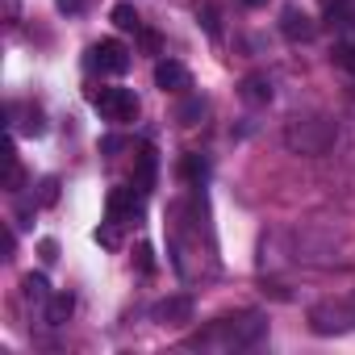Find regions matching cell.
<instances>
[{"label":"cell","mask_w":355,"mask_h":355,"mask_svg":"<svg viewBox=\"0 0 355 355\" xmlns=\"http://www.w3.org/2000/svg\"><path fill=\"white\" fill-rule=\"evenodd\" d=\"M38 251H42V259H46V263H55V259H59V243H55V239H42V247H38Z\"/></svg>","instance_id":"19"},{"label":"cell","mask_w":355,"mask_h":355,"mask_svg":"<svg viewBox=\"0 0 355 355\" xmlns=\"http://www.w3.org/2000/svg\"><path fill=\"white\" fill-rule=\"evenodd\" d=\"M138 268L150 272V247H138Z\"/></svg>","instance_id":"22"},{"label":"cell","mask_w":355,"mask_h":355,"mask_svg":"<svg viewBox=\"0 0 355 355\" xmlns=\"http://www.w3.org/2000/svg\"><path fill=\"white\" fill-rule=\"evenodd\" d=\"M239 96H243L247 105H268V101H272V80H268V76H247V80L239 84Z\"/></svg>","instance_id":"7"},{"label":"cell","mask_w":355,"mask_h":355,"mask_svg":"<svg viewBox=\"0 0 355 355\" xmlns=\"http://www.w3.org/2000/svg\"><path fill=\"white\" fill-rule=\"evenodd\" d=\"M26 301H51L46 280H42V276H26Z\"/></svg>","instance_id":"15"},{"label":"cell","mask_w":355,"mask_h":355,"mask_svg":"<svg viewBox=\"0 0 355 355\" xmlns=\"http://www.w3.org/2000/svg\"><path fill=\"white\" fill-rule=\"evenodd\" d=\"M113 26L117 30H142V21H138V13H134V5H113Z\"/></svg>","instance_id":"11"},{"label":"cell","mask_w":355,"mask_h":355,"mask_svg":"<svg viewBox=\"0 0 355 355\" xmlns=\"http://www.w3.org/2000/svg\"><path fill=\"white\" fill-rule=\"evenodd\" d=\"M334 138H338V130H334L330 121H322V117L293 121V125L284 130V142H288L293 150H301V155H322V150H326Z\"/></svg>","instance_id":"1"},{"label":"cell","mask_w":355,"mask_h":355,"mask_svg":"<svg viewBox=\"0 0 355 355\" xmlns=\"http://www.w3.org/2000/svg\"><path fill=\"white\" fill-rule=\"evenodd\" d=\"M330 63L334 67H343V71H351L355 76V42H338L334 51H330Z\"/></svg>","instance_id":"12"},{"label":"cell","mask_w":355,"mask_h":355,"mask_svg":"<svg viewBox=\"0 0 355 355\" xmlns=\"http://www.w3.org/2000/svg\"><path fill=\"white\" fill-rule=\"evenodd\" d=\"M180 171H184V180H205V175H209V163H205L201 155H184Z\"/></svg>","instance_id":"13"},{"label":"cell","mask_w":355,"mask_h":355,"mask_svg":"<svg viewBox=\"0 0 355 355\" xmlns=\"http://www.w3.org/2000/svg\"><path fill=\"white\" fill-rule=\"evenodd\" d=\"M142 214V189H113L109 193V218L117 222V218H138Z\"/></svg>","instance_id":"5"},{"label":"cell","mask_w":355,"mask_h":355,"mask_svg":"<svg viewBox=\"0 0 355 355\" xmlns=\"http://www.w3.org/2000/svg\"><path fill=\"white\" fill-rule=\"evenodd\" d=\"M155 313L167 318V322H189V318H193V301H189V297H167V301L155 305Z\"/></svg>","instance_id":"8"},{"label":"cell","mask_w":355,"mask_h":355,"mask_svg":"<svg viewBox=\"0 0 355 355\" xmlns=\"http://www.w3.org/2000/svg\"><path fill=\"white\" fill-rule=\"evenodd\" d=\"M71 309H76V297H71V293H55V297L46 301V322H51V326H63V322L71 318Z\"/></svg>","instance_id":"9"},{"label":"cell","mask_w":355,"mask_h":355,"mask_svg":"<svg viewBox=\"0 0 355 355\" xmlns=\"http://www.w3.org/2000/svg\"><path fill=\"white\" fill-rule=\"evenodd\" d=\"M84 5H88V0H55V9H59V13H67V17L84 13Z\"/></svg>","instance_id":"18"},{"label":"cell","mask_w":355,"mask_h":355,"mask_svg":"<svg viewBox=\"0 0 355 355\" xmlns=\"http://www.w3.org/2000/svg\"><path fill=\"white\" fill-rule=\"evenodd\" d=\"M205 113V101L201 96H193V101H184L180 105V113H175V121H180V125H197V117Z\"/></svg>","instance_id":"14"},{"label":"cell","mask_w":355,"mask_h":355,"mask_svg":"<svg viewBox=\"0 0 355 355\" xmlns=\"http://www.w3.org/2000/svg\"><path fill=\"white\" fill-rule=\"evenodd\" d=\"M347 5H351V0H322L326 13H338V9H347Z\"/></svg>","instance_id":"21"},{"label":"cell","mask_w":355,"mask_h":355,"mask_svg":"<svg viewBox=\"0 0 355 355\" xmlns=\"http://www.w3.org/2000/svg\"><path fill=\"white\" fill-rule=\"evenodd\" d=\"M243 5H247V9H259V5H268V0H243Z\"/></svg>","instance_id":"23"},{"label":"cell","mask_w":355,"mask_h":355,"mask_svg":"<svg viewBox=\"0 0 355 355\" xmlns=\"http://www.w3.org/2000/svg\"><path fill=\"white\" fill-rule=\"evenodd\" d=\"M55 197H59V180L46 175V180H42V205H55Z\"/></svg>","instance_id":"17"},{"label":"cell","mask_w":355,"mask_h":355,"mask_svg":"<svg viewBox=\"0 0 355 355\" xmlns=\"http://www.w3.org/2000/svg\"><path fill=\"white\" fill-rule=\"evenodd\" d=\"M88 55H92L88 63H92V67H101V71H109V76H121V71L130 67V51H125L117 38H105V42H96Z\"/></svg>","instance_id":"3"},{"label":"cell","mask_w":355,"mask_h":355,"mask_svg":"<svg viewBox=\"0 0 355 355\" xmlns=\"http://www.w3.org/2000/svg\"><path fill=\"white\" fill-rule=\"evenodd\" d=\"M280 34H284V38H293V42H309V38H313V21H309L301 9H293V5H288V9L280 13Z\"/></svg>","instance_id":"6"},{"label":"cell","mask_w":355,"mask_h":355,"mask_svg":"<svg viewBox=\"0 0 355 355\" xmlns=\"http://www.w3.org/2000/svg\"><path fill=\"white\" fill-rule=\"evenodd\" d=\"M92 109L105 117V121H134L138 117V96L130 92V88H101V92H92Z\"/></svg>","instance_id":"2"},{"label":"cell","mask_w":355,"mask_h":355,"mask_svg":"<svg viewBox=\"0 0 355 355\" xmlns=\"http://www.w3.org/2000/svg\"><path fill=\"white\" fill-rule=\"evenodd\" d=\"M155 88H163V92H184L189 88V67L175 63V59L155 63Z\"/></svg>","instance_id":"4"},{"label":"cell","mask_w":355,"mask_h":355,"mask_svg":"<svg viewBox=\"0 0 355 355\" xmlns=\"http://www.w3.org/2000/svg\"><path fill=\"white\" fill-rule=\"evenodd\" d=\"M150 184H155V150H150V146H142V155H138V175H134V189L150 193Z\"/></svg>","instance_id":"10"},{"label":"cell","mask_w":355,"mask_h":355,"mask_svg":"<svg viewBox=\"0 0 355 355\" xmlns=\"http://www.w3.org/2000/svg\"><path fill=\"white\" fill-rule=\"evenodd\" d=\"M121 146H125V142H121V138H117V134H109V138H105V142H101V150H105V155H113V150H121Z\"/></svg>","instance_id":"20"},{"label":"cell","mask_w":355,"mask_h":355,"mask_svg":"<svg viewBox=\"0 0 355 355\" xmlns=\"http://www.w3.org/2000/svg\"><path fill=\"white\" fill-rule=\"evenodd\" d=\"M96 243H101V247H117V230H113V218H109V222L96 230Z\"/></svg>","instance_id":"16"}]
</instances>
